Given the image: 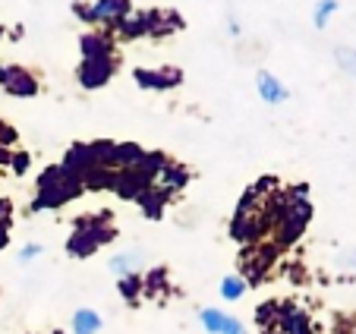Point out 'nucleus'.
<instances>
[{"instance_id": "19", "label": "nucleus", "mask_w": 356, "mask_h": 334, "mask_svg": "<svg viewBox=\"0 0 356 334\" xmlns=\"http://www.w3.org/2000/svg\"><path fill=\"white\" fill-rule=\"evenodd\" d=\"M136 265H139V253H123V255H114V259H111V271H114L117 278L133 274Z\"/></svg>"}, {"instance_id": "4", "label": "nucleus", "mask_w": 356, "mask_h": 334, "mask_svg": "<svg viewBox=\"0 0 356 334\" xmlns=\"http://www.w3.org/2000/svg\"><path fill=\"white\" fill-rule=\"evenodd\" d=\"M86 193L79 180L70 174L63 164H51L41 170L38 183H35V199H32V212H47V208H63L67 202L79 199Z\"/></svg>"}, {"instance_id": "16", "label": "nucleus", "mask_w": 356, "mask_h": 334, "mask_svg": "<svg viewBox=\"0 0 356 334\" xmlns=\"http://www.w3.org/2000/svg\"><path fill=\"white\" fill-rule=\"evenodd\" d=\"M98 331H101V315L95 309H76L73 334H98Z\"/></svg>"}, {"instance_id": "21", "label": "nucleus", "mask_w": 356, "mask_h": 334, "mask_svg": "<svg viewBox=\"0 0 356 334\" xmlns=\"http://www.w3.org/2000/svg\"><path fill=\"white\" fill-rule=\"evenodd\" d=\"M246 287H249V284L243 281L240 274H234V278H224V281H221V296H224V300H240V296L246 294Z\"/></svg>"}, {"instance_id": "12", "label": "nucleus", "mask_w": 356, "mask_h": 334, "mask_svg": "<svg viewBox=\"0 0 356 334\" xmlns=\"http://www.w3.org/2000/svg\"><path fill=\"white\" fill-rule=\"evenodd\" d=\"M256 86H259V98H262L265 104H284V101L290 98L287 86H284L277 76H271L268 70H259L256 73Z\"/></svg>"}, {"instance_id": "9", "label": "nucleus", "mask_w": 356, "mask_h": 334, "mask_svg": "<svg viewBox=\"0 0 356 334\" xmlns=\"http://www.w3.org/2000/svg\"><path fill=\"white\" fill-rule=\"evenodd\" d=\"M0 88L13 98H35L41 92V79L19 63H0Z\"/></svg>"}, {"instance_id": "11", "label": "nucleus", "mask_w": 356, "mask_h": 334, "mask_svg": "<svg viewBox=\"0 0 356 334\" xmlns=\"http://www.w3.org/2000/svg\"><path fill=\"white\" fill-rule=\"evenodd\" d=\"M142 16H145V38H168L186 29L177 10H142Z\"/></svg>"}, {"instance_id": "14", "label": "nucleus", "mask_w": 356, "mask_h": 334, "mask_svg": "<svg viewBox=\"0 0 356 334\" xmlns=\"http://www.w3.org/2000/svg\"><path fill=\"white\" fill-rule=\"evenodd\" d=\"M114 38H120V41H139V38H145V16H142V10H133L129 16H123L120 26L114 29Z\"/></svg>"}, {"instance_id": "3", "label": "nucleus", "mask_w": 356, "mask_h": 334, "mask_svg": "<svg viewBox=\"0 0 356 334\" xmlns=\"http://www.w3.org/2000/svg\"><path fill=\"white\" fill-rule=\"evenodd\" d=\"M111 240H117V224L111 212H95L82 214L73 221V234L67 240V255L70 259H88L101 246H108Z\"/></svg>"}, {"instance_id": "27", "label": "nucleus", "mask_w": 356, "mask_h": 334, "mask_svg": "<svg viewBox=\"0 0 356 334\" xmlns=\"http://www.w3.org/2000/svg\"><path fill=\"white\" fill-rule=\"evenodd\" d=\"M35 255H41V246H38V243H32V246H22V249H19V262H32Z\"/></svg>"}, {"instance_id": "25", "label": "nucleus", "mask_w": 356, "mask_h": 334, "mask_svg": "<svg viewBox=\"0 0 356 334\" xmlns=\"http://www.w3.org/2000/svg\"><path fill=\"white\" fill-rule=\"evenodd\" d=\"M32 164V158H29V152H16L10 154V167H13V174H26V167Z\"/></svg>"}, {"instance_id": "23", "label": "nucleus", "mask_w": 356, "mask_h": 334, "mask_svg": "<svg viewBox=\"0 0 356 334\" xmlns=\"http://www.w3.org/2000/svg\"><path fill=\"white\" fill-rule=\"evenodd\" d=\"M334 61L347 76H356V47H337Z\"/></svg>"}, {"instance_id": "7", "label": "nucleus", "mask_w": 356, "mask_h": 334, "mask_svg": "<svg viewBox=\"0 0 356 334\" xmlns=\"http://www.w3.org/2000/svg\"><path fill=\"white\" fill-rule=\"evenodd\" d=\"M120 70V54H101V57H82L79 70H76V79H79L82 88L95 92V88L108 86L111 79Z\"/></svg>"}, {"instance_id": "10", "label": "nucleus", "mask_w": 356, "mask_h": 334, "mask_svg": "<svg viewBox=\"0 0 356 334\" xmlns=\"http://www.w3.org/2000/svg\"><path fill=\"white\" fill-rule=\"evenodd\" d=\"M133 79L145 92H170V88H177L183 82V70L180 67H136Z\"/></svg>"}, {"instance_id": "13", "label": "nucleus", "mask_w": 356, "mask_h": 334, "mask_svg": "<svg viewBox=\"0 0 356 334\" xmlns=\"http://www.w3.org/2000/svg\"><path fill=\"white\" fill-rule=\"evenodd\" d=\"M82 57H101V54H117V41L108 32H86L79 38Z\"/></svg>"}, {"instance_id": "28", "label": "nucleus", "mask_w": 356, "mask_h": 334, "mask_svg": "<svg viewBox=\"0 0 356 334\" xmlns=\"http://www.w3.org/2000/svg\"><path fill=\"white\" fill-rule=\"evenodd\" d=\"M0 38H3V29H0Z\"/></svg>"}, {"instance_id": "26", "label": "nucleus", "mask_w": 356, "mask_h": 334, "mask_svg": "<svg viewBox=\"0 0 356 334\" xmlns=\"http://www.w3.org/2000/svg\"><path fill=\"white\" fill-rule=\"evenodd\" d=\"M337 265H341V268H350V271H356V249H350V253H341Z\"/></svg>"}, {"instance_id": "1", "label": "nucleus", "mask_w": 356, "mask_h": 334, "mask_svg": "<svg viewBox=\"0 0 356 334\" xmlns=\"http://www.w3.org/2000/svg\"><path fill=\"white\" fill-rule=\"evenodd\" d=\"M281 205H284V186L275 177H262L236 202V212L230 218V237L240 246L265 243V237L275 234V228H277Z\"/></svg>"}, {"instance_id": "20", "label": "nucleus", "mask_w": 356, "mask_h": 334, "mask_svg": "<svg viewBox=\"0 0 356 334\" xmlns=\"http://www.w3.org/2000/svg\"><path fill=\"white\" fill-rule=\"evenodd\" d=\"M224 319H227V315H224L221 309H202V312H199V321L205 325V331H209V334H221Z\"/></svg>"}, {"instance_id": "2", "label": "nucleus", "mask_w": 356, "mask_h": 334, "mask_svg": "<svg viewBox=\"0 0 356 334\" xmlns=\"http://www.w3.org/2000/svg\"><path fill=\"white\" fill-rule=\"evenodd\" d=\"M312 221V202H309V186L300 183V186H290L284 189V205L281 214H277V228H275V246L277 249H287L306 234Z\"/></svg>"}, {"instance_id": "6", "label": "nucleus", "mask_w": 356, "mask_h": 334, "mask_svg": "<svg viewBox=\"0 0 356 334\" xmlns=\"http://www.w3.org/2000/svg\"><path fill=\"white\" fill-rule=\"evenodd\" d=\"M73 13L82 22L95 26L98 32L114 35V29L120 26L123 16L133 13V3L129 0H73Z\"/></svg>"}, {"instance_id": "17", "label": "nucleus", "mask_w": 356, "mask_h": 334, "mask_svg": "<svg viewBox=\"0 0 356 334\" xmlns=\"http://www.w3.org/2000/svg\"><path fill=\"white\" fill-rule=\"evenodd\" d=\"M120 296H123V303H129V306H139L142 303V274H123L120 278Z\"/></svg>"}, {"instance_id": "18", "label": "nucleus", "mask_w": 356, "mask_h": 334, "mask_svg": "<svg viewBox=\"0 0 356 334\" xmlns=\"http://www.w3.org/2000/svg\"><path fill=\"white\" fill-rule=\"evenodd\" d=\"M10 228H13V202L0 199V249L10 243Z\"/></svg>"}, {"instance_id": "8", "label": "nucleus", "mask_w": 356, "mask_h": 334, "mask_svg": "<svg viewBox=\"0 0 356 334\" xmlns=\"http://www.w3.org/2000/svg\"><path fill=\"white\" fill-rule=\"evenodd\" d=\"M277 253L281 249L275 243H256V246H243V255H240V268H243V281L246 284H262L268 268H275L277 262Z\"/></svg>"}, {"instance_id": "15", "label": "nucleus", "mask_w": 356, "mask_h": 334, "mask_svg": "<svg viewBox=\"0 0 356 334\" xmlns=\"http://www.w3.org/2000/svg\"><path fill=\"white\" fill-rule=\"evenodd\" d=\"M170 294V281H168V268H152V271L142 278V296L155 300V296Z\"/></svg>"}, {"instance_id": "24", "label": "nucleus", "mask_w": 356, "mask_h": 334, "mask_svg": "<svg viewBox=\"0 0 356 334\" xmlns=\"http://www.w3.org/2000/svg\"><path fill=\"white\" fill-rule=\"evenodd\" d=\"M337 10V0H318L316 3V29H325L331 19V13Z\"/></svg>"}, {"instance_id": "22", "label": "nucleus", "mask_w": 356, "mask_h": 334, "mask_svg": "<svg viewBox=\"0 0 356 334\" xmlns=\"http://www.w3.org/2000/svg\"><path fill=\"white\" fill-rule=\"evenodd\" d=\"M16 145V129L0 123V164H10V148Z\"/></svg>"}, {"instance_id": "5", "label": "nucleus", "mask_w": 356, "mask_h": 334, "mask_svg": "<svg viewBox=\"0 0 356 334\" xmlns=\"http://www.w3.org/2000/svg\"><path fill=\"white\" fill-rule=\"evenodd\" d=\"M256 325L262 334H316L306 309L290 300H268L256 309Z\"/></svg>"}]
</instances>
